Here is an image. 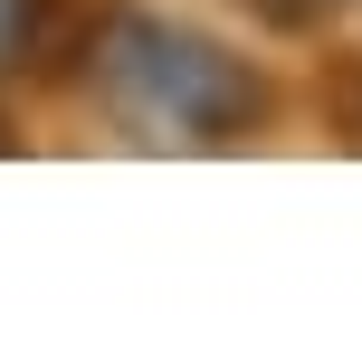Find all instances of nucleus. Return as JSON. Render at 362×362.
Segmentation results:
<instances>
[{
	"instance_id": "f257e3e1",
	"label": "nucleus",
	"mask_w": 362,
	"mask_h": 362,
	"mask_svg": "<svg viewBox=\"0 0 362 362\" xmlns=\"http://www.w3.org/2000/svg\"><path fill=\"white\" fill-rule=\"evenodd\" d=\"M86 86L105 95V115L134 144H229L257 115V76L229 48H210L200 29H172V19H144V10L95 19Z\"/></svg>"
},
{
	"instance_id": "f03ea898",
	"label": "nucleus",
	"mask_w": 362,
	"mask_h": 362,
	"mask_svg": "<svg viewBox=\"0 0 362 362\" xmlns=\"http://www.w3.org/2000/svg\"><path fill=\"white\" fill-rule=\"evenodd\" d=\"M29 38H38V0H0V67H19Z\"/></svg>"
}]
</instances>
